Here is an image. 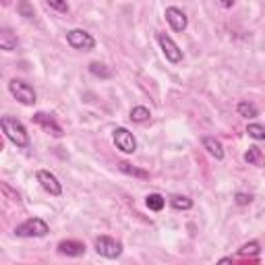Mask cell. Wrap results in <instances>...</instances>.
<instances>
[{"label":"cell","mask_w":265,"mask_h":265,"mask_svg":"<svg viewBox=\"0 0 265 265\" xmlns=\"http://www.w3.org/2000/svg\"><path fill=\"white\" fill-rule=\"evenodd\" d=\"M236 110H238V114H240V116H245V118H255V116L259 114L257 106H255V104H251V102H240Z\"/></svg>","instance_id":"cell-17"},{"label":"cell","mask_w":265,"mask_h":265,"mask_svg":"<svg viewBox=\"0 0 265 265\" xmlns=\"http://www.w3.org/2000/svg\"><path fill=\"white\" fill-rule=\"evenodd\" d=\"M245 162L251 164V166H257V168H265V156L263 151L257 147V145H251L245 154Z\"/></svg>","instance_id":"cell-12"},{"label":"cell","mask_w":265,"mask_h":265,"mask_svg":"<svg viewBox=\"0 0 265 265\" xmlns=\"http://www.w3.org/2000/svg\"><path fill=\"white\" fill-rule=\"evenodd\" d=\"M164 15H166V21L170 23V27H172L176 33H182V31L186 29L188 19H186V15H184L180 9H176V7H168Z\"/></svg>","instance_id":"cell-9"},{"label":"cell","mask_w":265,"mask_h":265,"mask_svg":"<svg viewBox=\"0 0 265 265\" xmlns=\"http://www.w3.org/2000/svg\"><path fill=\"white\" fill-rule=\"evenodd\" d=\"M9 91L13 93V98L17 102H21L23 106H33L37 102V95H35V89L25 83V81H19V79H13L9 83Z\"/></svg>","instance_id":"cell-3"},{"label":"cell","mask_w":265,"mask_h":265,"mask_svg":"<svg viewBox=\"0 0 265 265\" xmlns=\"http://www.w3.org/2000/svg\"><path fill=\"white\" fill-rule=\"evenodd\" d=\"M118 170H121V172H125V174H129V176L141 178V180H147V178H149V172H145V170H139V168L131 166L129 162H121V164H118Z\"/></svg>","instance_id":"cell-15"},{"label":"cell","mask_w":265,"mask_h":265,"mask_svg":"<svg viewBox=\"0 0 265 265\" xmlns=\"http://www.w3.org/2000/svg\"><path fill=\"white\" fill-rule=\"evenodd\" d=\"M58 251L62 255H68V257H81L85 253V245L79 240H62L58 245Z\"/></svg>","instance_id":"cell-11"},{"label":"cell","mask_w":265,"mask_h":265,"mask_svg":"<svg viewBox=\"0 0 265 265\" xmlns=\"http://www.w3.org/2000/svg\"><path fill=\"white\" fill-rule=\"evenodd\" d=\"M33 118V123L35 125H40L46 133H50L52 137H60L62 135V129H60V125L52 118V116H48V114H44V112H35V114L31 116Z\"/></svg>","instance_id":"cell-10"},{"label":"cell","mask_w":265,"mask_h":265,"mask_svg":"<svg viewBox=\"0 0 265 265\" xmlns=\"http://www.w3.org/2000/svg\"><path fill=\"white\" fill-rule=\"evenodd\" d=\"M234 201H236V205H249V203L253 201V197H251V195H247V193H236Z\"/></svg>","instance_id":"cell-25"},{"label":"cell","mask_w":265,"mask_h":265,"mask_svg":"<svg viewBox=\"0 0 265 265\" xmlns=\"http://www.w3.org/2000/svg\"><path fill=\"white\" fill-rule=\"evenodd\" d=\"M17 44H19L17 35H13V31L9 27H5L3 31H0V48H3V50H7V52L17 50Z\"/></svg>","instance_id":"cell-13"},{"label":"cell","mask_w":265,"mask_h":265,"mask_svg":"<svg viewBox=\"0 0 265 265\" xmlns=\"http://www.w3.org/2000/svg\"><path fill=\"white\" fill-rule=\"evenodd\" d=\"M89 73L95 75V77H102V79H108L112 75V70L106 68V64H102V62H91L89 64Z\"/></svg>","instance_id":"cell-19"},{"label":"cell","mask_w":265,"mask_h":265,"mask_svg":"<svg viewBox=\"0 0 265 265\" xmlns=\"http://www.w3.org/2000/svg\"><path fill=\"white\" fill-rule=\"evenodd\" d=\"M203 147L209 151V154H211L215 160H222V158H224V147H222V143H220L215 137H205V139H203Z\"/></svg>","instance_id":"cell-14"},{"label":"cell","mask_w":265,"mask_h":265,"mask_svg":"<svg viewBox=\"0 0 265 265\" xmlns=\"http://www.w3.org/2000/svg\"><path fill=\"white\" fill-rule=\"evenodd\" d=\"M48 232H50L48 224L42 218H29L27 222H23L21 226L15 228V234L21 238H40V236H46Z\"/></svg>","instance_id":"cell-2"},{"label":"cell","mask_w":265,"mask_h":265,"mask_svg":"<svg viewBox=\"0 0 265 265\" xmlns=\"http://www.w3.org/2000/svg\"><path fill=\"white\" fill-rule=\"evenodd\" d=\"M114 143H116V147L121 151H125V154H135V151H137V139L125 127L114 129Z\"/></svg>","instance_id":"cell-6"},{"label":"cell","mask_w":265,"mask_h":265,"mask_svg":"<svg viewBox=\"0 0 265 265\" xmlns=\"http://www.w3.org/2000/svg\"><path fill=\"white\" fill-rule=\"evenodd\" d=\"M149 116L151 114L145 106H135L131 110V121H135V123H145V121H149Z\"/></svg>","instance_id":"cell-18"},{"label":"cell","mask_w":265,"mask_h":265,"mask_svg":"<svg viewBox=\"0 0 265 265\" xmlns=\"http://www.w3.org/2000/svg\"><path fill=\"white\" fill-rule=\"evenodd\" d=\"M95 251L106 259H116L123 253V245L110 236H100L95 238Z\"/></svg>","instance_id":"cell-5"},{"label":"cell","mask_w":265,"mask_h":265,"mask_svg":"<svg viewBox=\"0 0 265 265\" xmlns=\"http://www.w3.org/2000/svg\"><path fill=\"white\" fill-rule=\"evenodd\" d=\"M158 42H160V46H162V50H164L166 58H168L172 64H178V62L182 60V50L178 48V44L172 40L170 35L160 33V35H158Z\"/></svg>","instance_id":"cell-7"},{"label":"cell","mask_w":265,"mask_h":265,"mask_svg":"<svg viewBox=\"0 0 265 265\" xmlns=\"http://www.w3.org/2000/svg\"><path fill=\"white\" fill-rule=\"evenodd\" d=\"M66 42L70 48L75 50H83V52H89L95 48V40H93V35L83 31V29H70L66 33Z\"/></svg>","instance_id":"cell-4"},{"label":"cell","mask_w":265,"mask_h":265,"mask_svg":"<svg viewBox=\"0 0 265 265\" xmlns=\"http://www.w3.org/2000/svg\"><path fill=\"white\" fill-rule=\"evenodd\" d=\"M215 265H232V259H230V257H224V259H220Z\"/></svg>","instance_id":"cell-27"},{"label":"cell","mask_w":265,"mask_h":265,"mask_svg":"<svg viewBox=\"0 0 265 265\" xmlns=\"http://www.w3.org/2000/svg\"><path fill=\"white\" fill-rule=\"evenodd\" d=\"M247 133H249V137H253V139H265V127L263 125H249L247 127Z\"/></svg>","instance_id":"cell-21"},{"label":"cell","mask_w":265,"mask_h":265,"mask_svg":"<svg viewBox=\"0 0 265 265\" xmlns=\"http://www.w3.org/2000/svg\"><path fill=\"white\" fill-rule=\"evenodd\" d=\"M0 191H3V195L7 197V199H11V201H21V195L17 193V191H13V188L7 184V182H0Z\"/></svg>","instance_id":"cell-22"},{"label":"cell","mask_w":265,"mask_h":265,"mask_svg":"<svg viewBox=\"0 0 265 265\" xmlns=\"http://www.w3.org/2000/svg\"><path fill=\"white\" fill-rule=\"evenodd\" d=\"M0 127H3V133L7 135V139L21 147V149H27L29 147V135H27V129L17 121V118H11V116H3L0 121Z\"/></svg>","instance_id":"cell-1"},{"label":"cell","mask_w":265,"mask_h":265,"mask_svg":"<svg viewBox=\"0 0 265 265\" xmlns=\"http://www.w3.org/2000/svg\"><path fill=\"white\" fill-rule=\"evenodd\" d=\"M145 203H147V207H149L151 211H162L164 205H166V199H164L160 193H151V195H147Z\"/></svg>","instance_id":"cell-16"},{"label":"cell","mask_w":265,"mask_h":265,"mask_svg":"<svg viewBox=\"0 0 265 265\" xmlns=\"http://www.w3.org/2000/svg\"><path fill=\"white\" fill-rule=\"evenodd\" d=\"M170 205H172L174 209H191V207H193V201L188 199V197H182V195H174V197L170 199Z\"/></svg>","instance_id":"cell-20"},{"label":"cell","mask_w":265,"mask_h":265,"mask_svg":"<svg viewBox=\"0 0 265 265\" xmlns=\"http://www.w3.org/2000/svg\"><path fill=\"white\" fill-rule=\"evenodd\" d=\"M37 182H40V184L44 186V191H48L50 195H54V197H60V195H62V184L58 182V178H56L52 172L40 170V172H37Z\"/></svg>","instance_id":"cell-8"},{"label":"cell","mask_w":265,"mask_h":265,"mask_svg":"<svg viewBox=\"0 0 265 265\" xmlns=\"http://www.w3.org/2000/svg\"><path fill=\"white\" fill-rule=\"evenodd\" d=\"M257 253H259V243H257V240L247 243V245L238 251V255H243V257H247V255H257Z\"/></svg>","instance_id":"cell-23"},{"label":"cell","mask_w":265,"mask_h":265,"mask_svg":"<svg viewBox=\"0 0 265 265\" xmlns=\"http://www.w3.org/2000/svg\"><path fill=\"white\" fill-rule=\"evenodd\" d=\"M17 11L23 15V17H33V9H31V5L29 3H19V7H17Z\"/></svg>","instance_id":"cell-24"},{"label":"cell","mask_w":265,"mask_h":265,"mask_svg":"<svg viewBox=\"0 0 265 265\" xmlns=\"http://www.w3.org/2000/svg\"><path fill=\"white\" fill-rule=\"evenodd\" d=\"M48 7L54 9V11H60V13H68V5L66 3H56V0H50Z\"/></svg>","instance_id":"cell-26"}]
</instances>
